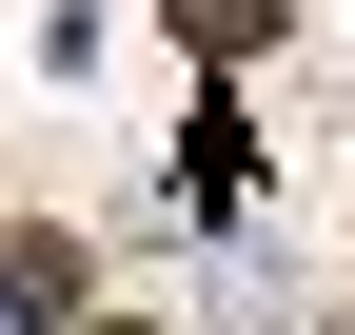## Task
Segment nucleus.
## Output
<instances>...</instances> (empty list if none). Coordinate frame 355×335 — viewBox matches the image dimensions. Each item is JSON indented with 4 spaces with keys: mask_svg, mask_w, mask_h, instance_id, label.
I'll return each instance as SVG.
<instances>
[{
    "mask_svg": "<svg viewBox=\"0 0 355 335\" xmlns=\"http://www.w3.org/2000/svg\"><path fill=\"white\" fill-rule=\"evenodd\" d=\"M0 316H79V237H40V217L0 237Z\"/></svg>",
    "mask_w": 355,
    "mask_h": 335,
    "instance_id": "1",
    "label": "nucleus"
},
{
    "mask_svg": "<svg viewBox=\"0 0 355 335\" xmlns=\"http://www.w3.org/2000/svg\"><path fill=\"white\" fill-rule=\"evenodd\" d=\"M277 20H296V0H178V39H198V60H257Z\"/></svg>",
    "mask_w": 355,
    "mask_h": 335,
    "instance_id": "2",
    "label": "nucleus"
},
{
    "mask_svg": "<svg viewBox=\"0 0 355 335\" xmlns=\"http://www.w3.org/2000/svg\"><path fill=\"white\" fill-rule=\"evenodd\" d=\"M99 335H158V316H99Z\"/></svg>",
    "mask_w": 355,
    "mask_h": 335,
    "instance_id": "3",
    "label": "nucleus"
}]
</instances>
